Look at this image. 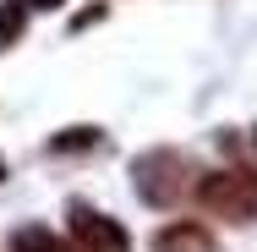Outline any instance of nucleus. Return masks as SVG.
Segmentation results:
<instances>
[{
  "label": "nucleus",
  "instance_id": "nucleus-7",
  "mask_svg": "<svg viewBox=\"0 0 257 252\" xmlns=\"http://www.w3.org/2000/svg\"><path fill=\"white\" fill-rule=\"evenodd\" d=\"M88 143H99V132H93V126H71V132H66V137H55L50 148L60 153V148H88Z\"/></svg>",
  "mask_w": 257,
  "mask_h": 252
},
{
  "label": "nucleus",
  "instance_id": "nucleus-3",
  "mask_svg": "<svg viewBox=\"0 0 257 252\" xmlns=\"http://www.w3.org/2000/svg\"><path fill=\"white\" fill-rule=\"evenodd\" d=\"M197 192H203V203L213 214H224L235 225H246L257 214V176H246V170H213V176H203Z\"/></svg>",
  "mask_w": 257,
  "mask_h": 252
},
{
  "label": "nucleus",
  "instance_id": "nucleus-2",
  "mask_svg": "<svg viewBox=\"0 0 257 252\" xmlns=\"http://www.w3.org/2000/svg\"><path fill=\"white\" fill-rule=\"evenodd\" d=\"M66 219H71V241H77V252H132L126 225H120V219H109V214L93 208V203L71 198Z\"/></svg>",
  "mask_w": 257,
  "mask_h": 252
},
{
  "label": "nucleus",
  "instance_id": "nucleus-8",
  "mask_svg": "<svg viewBox=\"0 0 257 252\" xmlns=\"http://www.w3.org/2000/svg\"><path fill=\"white\" fill-rule=\"evenodd\" d=\"M28 11H55V6H66V0H22Z\"/></svg>",
  "mask_w": 257,
  "mask_h": 252
},
{
  "label": "nucleus",
  "instance_id": "nucleus-6",
  "mask_svg": "<svg viewBox=\"0 0 257 252\" xmlns=\"http://www.w3.org/2000/svg\"><path fill=\"white\" fill-rule=\"evenodd\" d=\"M22 28H28V6H22V0H6V6H0V50L17 44Z\"/></svg>",
  "mask_w": 257,
  "mask_h": 252
},
{
  "label": "nucleus",
  "instance_id": "nucleus-9",
  "mask_svg": "<svg viewBox=\"0 0 257 252\" xmlns=\"http://www.w3.org/2000/svg\"><path fill=\"white\" fill-rule=\"evenodd\" d=\"M0 176H6V164H0Z\"/></svg>",
  "mask_w": 257,
  "mask_h": 252
},
{
  "label": "nucleus",
  "instance_id": "nucleus-4",
  "mask_svg": "<svg viewBox=\"0 0 257 252\" xmlns=\"http://www.w3.org/2000/svg\"><path fill=\"white\" fill-rule=\"evenodd\" d=\"M154 252H208V230L192 225V219H181V225H170V230L154 236Z\"/></svg>",
  "mask_w": 257,
  "mask_h": 252
},
{
  "label": "nucleus",
  "instance_id": "nucleus-5",
  "mask_svg": "<svg viewBox=\"0 0 257 252\" xmlns=\"http://www.w3.org/2000/svg\"><path fill=\"white\" fill-rule=\"evenodd\" d=\"M11 252H77V247H66L60 236H50V225H22L11 236Z\"/></svg>",
  "mask_w": 257,
  "mask_h": 252
},
{
  "label": "nucleus",
  "instance_id": "nucleus-1",
  "mask_svg": "<svg viewBox=\"0 0 257 252\" xmlns=\"http://www.w3.org/2000/svg\"><path fill=\"white\" fill-rule=\"evenodd\" d=\"M132 176H137V192L148 203H159V208H170V203H181V192L192 187V159L186 153H175V148H154V153H143L137 164H132Z\"/></svg>",
  "mask_w": 257,
  "mask_h": 252
}]
</instances>
